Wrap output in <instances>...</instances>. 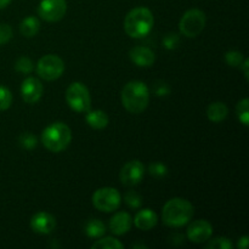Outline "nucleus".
<instances>
[{"instance_id":"2f4dec72","label":"nucleus","mask_w":249,"mask_h":249,"mask_svg":"<svg viewBox=\"0 0 249 249\" xmlns=\"http://www.w3.org/2000/svg\"><path fill=\"white\" fill-rule=\"evenodd\" d=\"M169 85L165 82H162V80L156 82L155 87H153V92H155V95H157V96H165V95L169 94Z\"/></svg>"},{"instance_id":"7c9ffc66","label":"nucleus","mask_w":249,"mask_h":249,"mask_svg":"<svg viewBox=\"0 0 249 249\" xmlns=\"http://www.w3.org/2000/svg\"><path fill=\"white\" fill-rule=\"evenodd\" d=\"M179 36L175 33H169L164 36L163 39V44H164V48L168 49V50H173L178 46L179 44Z\"/></svg>"},{"instance_id":"f8f14e48","label":"nucleus","mask_w":249,"mask_h":249,"mask_svg":"<svg viewBox=\"0 0 249 249\" xmlns=\"http://www.w3.org/2000/svg\"><path fill=\"white\" fill-rule=\"evenodd\" d=\"M187 238L194 243H203L211 238L213 226L207 220H196L187 228Z\"/></svg>"},{"instance_id":"9b49d317","label":"nucleus","mask_w":249,"mask_h":249,"mask_svg":"<svg viewBox=\"0 0 249 249\" xmlns=\"http://www.w3.org/2000/svg\"><path fill=\"white\" fill-rule=\"evenodd\" d=\"M44 88L43 84L39 79L34 77L26 78V79L22 82L21 85V95L22 99L26 104L33 105L36 104L39 100L43 96Z\"/></svg>"},{"instance_id":"6e6552de","label":"nucleus","mask_w":249,"mask_h":249,"mask_svg":"<svg viewBox=\"0 0 249 249\" xmlns=\"http://www.w3.org/2000/svg\"><path fill=\"white\" fill-rule=\"evenodd\" d=\"M65 72V62L58 56L45 55L36 63V73L44 80H56Z\"/></svg>"},{"instance_id":"5701e85b","label":"nucleus","mask_w":249,"mask_h":249,"mask_svg":"<svg viewBox=\"0 0 249 249\" xmlns=\"http://www.w3.org/2000/svg\"><path fill=\"white\" fill-rule=\"evenodd\" d=\"M209 241V240H208ZM233 245L229 238L226 237H216L214 240L209 241L206 245V249H232Z\"/></svg>"},{"instance_id":"393cba45","label":"nucleus","mask_w":249,"mask_h":249,"mask_svg":"<svg viewBox=\"0 0 249 249\" xmlns=\"http://www.w3.org/2000/svg\"><path fill=\"white\" fill-rule=\"evenodd\" d=\"M15 68H16V71H18V72L28 74V73H31L32 71H33L34 65L33 62H32L31 58L26 57V56H22V57H19L18 60L15 62Z\"/></svg>"},{"instance_id":"f704fd0d","label":"nucleus","mask_w":249,"mask_h":249,"mask_svg":"<svg viewBox=\"0 0 249 249\" xmlns=\"http://www.w3.org/2000/svg\"><path fill=\"white\" fill-rule=\"evenodd\" d=\"M11 2V0H0V10L5 9Z\"/></svg>"},{"instance_id":"cd10ccee","label":"nucleus","mask_w":249,"mask_h":249,"mask_svg":"<svg viewBox=\"0 0 249 249\" xmlns=\"http://www.w3.org/2000/svg\"><path fill=\"white\" fill-rule=\"evenodd\" d=\"M18 141L24 150H33L36 146V138L32 133H23L19 136Z\"/></svg>"},{"instance_id":"b1692460","label":"nucleus","mask_w":249,"mask_h":249,"mask_svg":"<svg viewBox=\"0 0 249 249\" xmlns=\"http://www.w3.org/2000/svg\"><path fill=\"white\" fill-rule=\"evenodd\" d=\"M243 60H245V57H243L242 53H240V51L231 50L225 53L226 63L229 66H231V67H241Z\"/></svg>"},{"instance_id":"7ed1b4c3","label":"nucleus","mask_w":249,"mask_h":249,"mask_svg":"<svg viewBox=\"0 0 249 249\" xmlns=\"http://www.w3.org/2000/svg\"><path fill=\"white\" fill-rule=\"evenodd\" d=\"M155 24V18L147 7H135L130 10L124 19V31L130 38L140 39L147 36Z\"/></svg>"},{"instance_id":"412c9836","label":"nucleus","mask_w":249,"mask_h":249,"mask_svg":"<svg viewBox=\"0 0 249 249\" xmlns=\"http://www.w3.org/2000/svg\"><path fill=\"white\" fill-rule=\"evenodd\" d=\"M92 249H123L124 245L119 240L113 237H105L97 240L91 246Z\"/></svg>"},{"instance_id":"72a5a7b5","label":"nucleus","mask_w":249,"mask_h":249,"mask_svg":"<svg viewBox=\"0 0 249 249\" xmlns=\"http://www.w3.org/2000/svg\"><path fill=\"white\" fill-rule=\"evenodd\" d=\"M241 67L243 68V73H245V77H246V79H249V72H248V67H249V60L248 58H245V60H243V62H242V65H241Z\"/></svg>"},{"instance_id":"dca6fc26","label":"nucleus","mask_w":249,"mask_h":249,"mask_svg":"<svg viewBox=\"0 0 249 249\" xmlns=\"http://www.w3.org/2000/svg\"><path fill=\"white\" fill-rule=\"evenodd\" d=\"M158 223V216L152 209H142V211L138 212L134 218V224L139 230L148 231L152 230Z\"/></svg>"},{"instance_id":"20e7f679","label":"nucleus","mask_w":249,"mask_h":249,"mask_svg":"<svg viewBox=\"0 0 249 249\" xmlns=\"http://www.w3.org/2000/svg\"><path fill=\"white\" fill-rule=\"evenodd\" d=\"M72 140V131L65 123L56 122L46 126L41 134V142L51 152L58 153L66 150Z\"/></svg>"},{"instance_id":"bb28decb","label":"nucleus","mask_w":249,"mask_h":249,"mask_svg":"<svg viewBox=\"0 0 249 249\" xmlns=\"http://www.w3.org/2000/svg\"><path fill=\"white\" fill-rule=\"evenodd\" d=\"M124 201H125V203L133 209L140 208L141 204H142V198H141L140 195L136 194L135 191L126 192L125 196H124Z\"/></svg>"},{"instance_id":"0eeeda50","label":"nucleus","mask_w":249,"mask_h":249,"mask_svg":"<svg viewBox=\"0 0 249 249\" xmlns=\"http://www.w3.org/2000/svg\"><path fill=\"white\" fill-rule=\"evenodd\" d=\"M122 196L113 187H101L92 195V204L100 212L111 213L121 206Z\"/></svg>"},{"instance_id":"1a4fd4ad","label":"nucleus","mask_w":249,"mask_h":249,"mask_svg":"<svg viewBox=\"0 0 249 249\" xmlns=\"http://www.w3.org/2000/svg\"><path fill=\"white\" fill-rule=\"evenodd\" d=\"M67 12L66 0H41L38 6V15L46 22H57Z\"/></svg>"},{"instance_id":"f3484780","label":"nucleus","mask_w":249,"mask_h":249,"mask_svg":"<svg viewBox=\"0 0 249 249\" xmlns=\"http://www.w3.org/2000/svg\"><path fill=\"white\" fill-rule=\"evenodd\" d=\"M85 113V121L91 128L100 130L108 125V116L101 109H89Z\"/></svg>"},{"instance_id":"423d86ee","label":"nucleus","mask_w":249,"mask_h":249,"mask_svg":"<svg viewBox=\"0 0 249 249\" xmlns=\"http://www.w3.org/2000/svg\"><path fill=\"white\" fill-rule=\"evenodd\" d=\"M206 14L199 9H191L182 15L179 22V29L187 38H195L206 27Z\"/></svg>"},{"instance_id":"6ab92c4d","label":"nucleus","mask_w":249,"mask_h":249,"mask_svg":"<svg viewBox=\"0 0 249 249\" xmlns=\"http://www.w3.org/2000/svg\"><path fill=\"white\" fill-rule=\"evenodd\" d=\"M39 29H40V22L36 17L34 16H28L21 22L19 24V31L21 34L26 38H33L38 34Z\"/></svg>"},{"instance_id":"4468645a","label":"nucleus","mask_w":249,"mask_h":249,"mask_svg":"<svg viewBox=\"0 0 249 249\" xmlns=\"http://www.w3.org/2000/svg\"><path fill=\"white\" fill-rule=\"evenodd\" d=\"M131 225H133V219H131L130 214L126 212L116 213L109 220V230L117 236L125 235L131 229Z\"/></svg>"},{"instance_id":"c756f323","label":"nucleus","mask_w":249,"mask_h":249,"mask_svg":"<svg viewBox=\"0 0 249 249\" xmlns=\"http://www.w3.org/2000/svg\"><path fill=\"white\" fill-rule=\"evenodd\" d=\"M12 38V28L6 23H0V45L9 43Z\"/></svg>"},{"instance_id":"f257e3e1","label":"nucleus","mask_w":249,"mask_h":249,"mask_svg":"<svg viewBox=\"0 0 249 249\" xmlns=\"http://www.w3.org/2000/svg\"><path fill=\"white\" fill-rule=\"evenodd\" d=\"M121 99L126 111L133 114L142 113L150 102V90L143 82L131 80L124 85Z\"/></svg>"},{"instance_id":"c85d7f7f","label":"nucleus","mask_w":249,"mask_h":249,"mask_svg":"<svg viewBox=\"0 0 249 249\" xmlns=\"http://www.w3.org/2000/svg\"><path fill=\"white\" fill-rule=\"evenodd\" d=\"M148 172H150V174L152 175V177L157 178V179H160V178H164L165 175L168 174V168L165 167L163 163H152V164H150V167H148Z\"/></svg>"},{"instance_id":"ddd939ff","label":"nucleus","mask_w":249,"mask_h":249,"mask_svg":"<svg viewBox=\"0 0 249 249\" xmlns=\"http://www.w3.org/2000/svg\"><path fill=\"white\" fill-rule=\"evenodd\" d=\"M31 228L36 233L49 235L55 230L56 220L51 214L46 213V212H39L32 216Z\"/></svg>"},{"instance_id":"2eb2a0df","label":"nucleus","mask_w":249,"mask_h":249,"mask_svg":"<svg viewBox=\"0 0 249 249\" xmlns=\"http://www.w3.org/2000/svg\"><path fill=\"white\" fill-rule=\"evenodd\" d=\"M129 57L139 67H151L156 60L153 51L145 46H135L131 49L129 51Z\"/></svg>"},{"instance_id":"4be33fe9","label":"nucleus","mask_w":249,"mask_h":249,"mask_svg":"<svg viewBox=\"0 0 249 249\" xmlns=\"http://www.w3.org/2000/svg\"><path fill=\"white\" fill-rule=\"evenodd\" d=\"M236 113H237L238 119L243 125H249V100L243 99L241 100L236 107Z\"/></svg>"},{"instance_id":"39448f33","label":"nucleus","mask_w":249,"mask_h":249,"mask_svg":"<svg viewBox=\"0 0 249 249\" xmlns=\"http://www.w3.org/2000/svg\"><path fill=\"white\" fill-rule=\"evenodd\" d=\"M66 101L68 106L78 113H85L91 107V96H90L89 90L80 82L72 83L67 88Z\"/></svg>"},{"instance_id":"a878e982","label":"nucleus","mask_w":249,"mask_h":249,"mask_svg":"<svg viewBox=\"0 0 249 249\" xmlns=\"http://www.w3.org/2000/svg\"><path fill=\"white\" fill-rule=\"evenodd\" d=\"M12 104V94L7 88L0 87V111H6Z\"/></svg>"},{"instance_id":"a211bd4d","label":"nucleus","mask_w":249,"mask_h":249,"mask_svg":"<svg viewBox=\"0 0 249 249\" xmlns=\"http://www.w3.org/2000/svg\"><path fill=\"white\" fill-rule=\"evenodd\" d=\"M229 109L224 102H213L207 108V117L213 123H220L228 117Z\"/></svg>"},{"instance_id":"f03ea898","label":"nucleus","mask_w":249,"mask_h":249,"mask_svg":"<svg viewBox=\"0 0 249 249\" xmlns=\"http://www.w3.org/2000/svg\"><path fill=\"white\" fill-rule=\"evenodd\" d=\"M194 216V206L185 198H172L162 211L163 223L169 228H181L189 224Z\"/></svg>"},{"instance_id":"aec40b11","label":"nucleus","mask_w":249,"mask_h":249,"mask_svg":"<svg viewBox=\"0 0 249 249\" xmlns=\"http://www.w3.org/2000/svg\"><path fill=\"white\" fill-rule=\"evenodd\" d=\"M106 228H105V224L102 223L99 219H92L89 220L85 225V232L89 237L91 238H100L104 236Z\"/></svg>"},{"instance_id":"9d476101","label":"nucleus","mask_w":249,"mask_h":249,"mask_svg":"<svg viewBox=\"0 0 249 249\" xmlns=\"http://www.w3.org/2000/svg\"><path fill=\"white\" fill-rule=\"evenodd\" d=\"M145 175V167L140 160H130L122 168L119 173L121 182L125 186H135L139 185Z\"/></svg>"},{"instance_id":"473e14b6","label":"nucleus","mask_w":249,"mask_h":249,"mask_svg":"<svg viewBox=\"0 0 249 249\" xmlns=\"http://www.w3.org/2000/svg\"><path fill=\"white\" fill-rule=\"evenodd\" d=\"M248 243H249V237L248 236H243V237H241L240 240H238L237 247L240 249H247Z\"/></svg>"}]
</instances>
